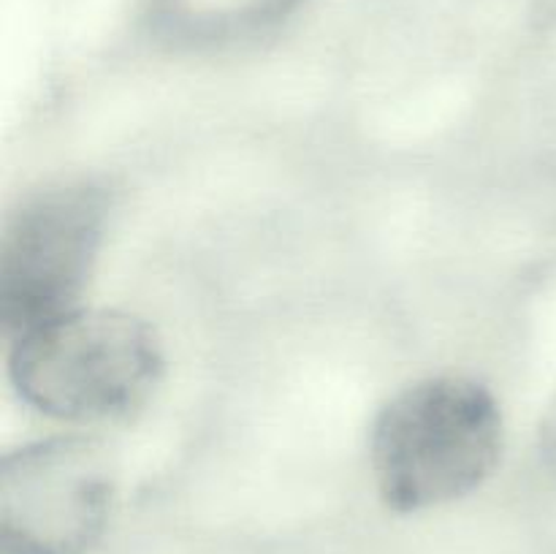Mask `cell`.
Segmentation results:
<instances>
[{"instance_id":"277c9868","label":"cell","mask_w":556,"mask_h":554,"mask_svg":"<svg viewBox=\"0 0 556 554\" xmlns=\"http://www.w3.org/2000/svg\"><path fill=\"white\" fill-rule=\"evenodd\" d=\"M114 459L87 435H58L0 462L3 554H85L114 500Z\"/></svg>"},{"instance_id":"5b68a950","label":"cell","mask_w":556,"mask_h":554,"mask_svg":"<svg viewBox=\"0 0 556 554\" xmlns=\"http://www.w3.org/2000/svg\"><path fill=\"white\" fill-rule=\"evenodd\" d=\"M307 0H141L152 41L177 52L228 47L296 14Z\"/></svg>"},{"instance_id":"7a4b0ae2","label":"cell","mask_w":556,"mask_h":554,"mask_svg":"<svg viewBox=\"0 0 556 554\" xmlns=\"http://www.w3.org/2000/svg\"><path fill=\"white\" fill-rule=\"evenodd\" d=\"M163 373L155 329L123 310H71L14 337L9 378L43 416L71 424L130 416Z\"/></svg>"},{"instance_id":"8992f818","label":"cell","mask_w":556,"mask_h":554,"mask_svg":"<svg viewBox=\"0 0 556 554\" xmlns=\"http://www.w3.org/2000/svg\"><path fill=\"white\" fill-rule=\"evenodd\" d=\"M538 438H541L543 456H546V459L556 467V396L548 402L546 413H543L541 432H538Z\"/></svg>"},{"instance_id":"3957f363","label":"cell","mask_w":556,"mask_h":554,"mask_svg":"<svg viewBox=\"0 0 556 554\" xmlns=\"http://www.w3.org/2000/svg\"><path fill=\"white\" fill-rule=\"evenodd\" d=\"M109 196L92 179H60L20 201L0 234V326L20 337L76 310L96 269Z\"/></svg>"},{"instance_id":"6da1fadb","label":"cell","mask_w":556,"mask_h":554,"mask_svg":"<svg viewBox=\"0 0 556 554\" xmlns=\"http://www.w3.org/2000/svg\"><path fill=\"white\" fill-rule=\"evenodd\" d=\"M503 456V413L483 383L459 375L418 380L372 424L369 459L389 508H438L476 492Z\"/></svg>"}]
</instances>
